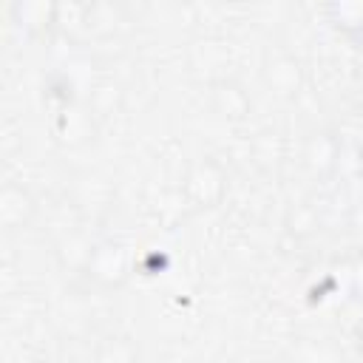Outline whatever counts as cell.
<instances>
[{"instance_id":"obj_4","label":"cell","mask_w":363,"mask_h":363,"mask_svg":"<svg viewBox=\"0 0 363 363\" xmlns=\"http://www.w3.org/2000/svg\"><path fill=\"white\" fill-rule=\"evenodd\" d=\"M354 343H357V352L363 354V320H360L357 329H354Z\"/></svg>"},{"instance_id":"obj_3","label":"cell","mask_w":363,"mask_h":363,"mask_svg":"<svg viewBox=\"0 0 363 363\" xmlns=\"http://www.w3.org/2000/svg\"><path fill=\"white\" fill-rule=\"evenodd\" d=\"M352 275H354V286H357V292H363V258H357V261H354Z\"/></svg>"},{"instance_id":"obj_5","label":"cell","mask_w":363,"mask_h":363,"mask_svg":"<svg viewBox=\"0 0 363 363\" xmlns=\"http://www.w3.org/2000/svg\"><path fill=\"white\" fill-rule=\"evenodd\" d=\"M360 162H363V150H360Z\"/></svg>"},{"instance_id":"obj_2","label":"cell","mask_w":363,"mask_h":363,"mask_svg":"<svg viewBox=\"0 0 363 363\" xmlns=\"http://www.w3.org/2000/svg\"><path fill=\"white\" fill-rule=\"evenodd\" d=\"M329 14L337 28L346 34H363V0H346V3H332Z\"/></svg>"},{"instance_id":"obj_1","label":"cell","mask_w":363,"mask_h":363,"mask_svg":"<svg viewBox=\"0 0 363 363\" xmlns=\"http://www.w3.org/2000/svg\"><path fill=\"white\" fill-rule=\"evenodd\" d=\"M91 272L105 284H119L128 275V250L122 244H113V241L96 247L94 261H91Z\"/></svg>"}]
</instances>
